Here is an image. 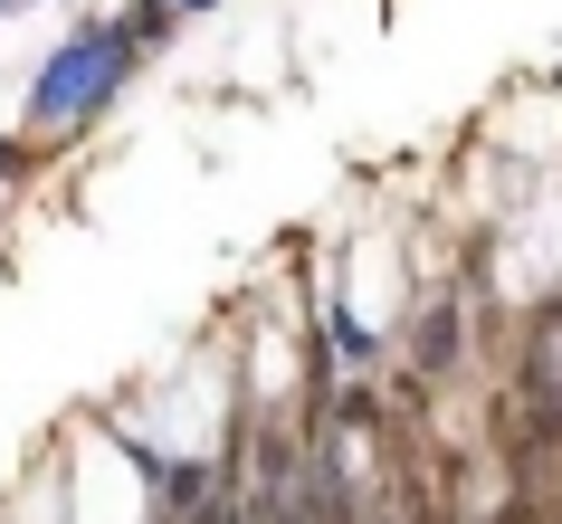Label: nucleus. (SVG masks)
Segmentation results:
<instances>
[{"label": "nucleus", "instance_id": "nucleus-5", "mask_svg": "<svg viewBox=\"0 0 562 524\" xmlns=\"http://www.w3.org/2000/svg\"><path fill=\"white\" fill-rule=\"evenodd\" d=\"M124 30H134V48L153 58V48L181 30V0H134V10H124Z\"/></svg>", "mask_w": 562, "mask_h": 524}, {"label": "nucleus", "instance_id": "nucleus-4", "mask_svg": "<svg viewBox=\"0 0 562 524\" xmlns=\"http://www.w3.org/2000/svg\"><path fill=\"white\" fill-rule=\"evenodd\" d=\"M325 324H334V353H344L353 372H362V363H372V353H382V334H372V324H362L353 305H344V296H334V305H325Z\"/></svg>", "mask_w": 562, "mask_h": 524}, {"label": "nucleus", "instance_id": "nucleus-6", "mask_svg": "<svg viewBox=\"0 0 562 524\" xmlns=\"http://www.w3.org/2000/svg\"><path fill=\"white\" fill-rule=\"evenodd\" d=\"M20 163H30V144H10V134H0V181L20 172Z\"/></svg>", "mask_w": 562, "mask_h": 524}, {"label": "nucleus", "instance_id": "nucleus-3", "mask_svg": "<svg viewBox=\"0 0 562 524\" xmlns=\"http://www.w3.org/2000/svg\"><path fill=\"white\" fill-rule=\"evenodd\" d=\"M525 391L562 420V305H543V315H533V334H525Z\"/></svg>", "mask_w": 562, "mask_h": 524}, {"label": "nucleus", "instance_id": "nucleus-2", "mask_svg": "<svg viewBox=\"0 0 562 524\" xmlns=\"http://www.w3.org/2000/svg\"><path fill=\"white\" fill-rule=\"evenodd\" d=\"M458 353H468V315L458 305H419L411 315V363H419V381H439V372H458Z\"/></svg>", "mask_w": 562, "mask_h": 524}, {"label": "nucleus", "instance_id": "nucleus-1", "mask_svg": "<svg viewBox=\"0 0 562 524\" xmlns=\"http://www.w3.org/2000/svg\"><path fill=\"white\" fill-rule=\"evenodd\" d=\"M134 67H144V48H134L124 20H77L48 48V67L30 77V134H77V124H95L124 96Z\"/></svg>", "mask_w": 562, "mask_h": 524}]
</instances>
